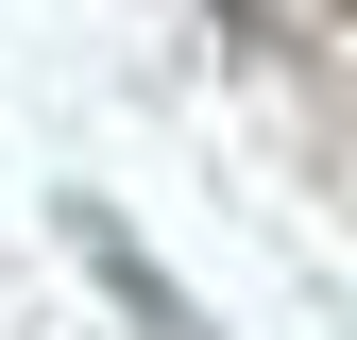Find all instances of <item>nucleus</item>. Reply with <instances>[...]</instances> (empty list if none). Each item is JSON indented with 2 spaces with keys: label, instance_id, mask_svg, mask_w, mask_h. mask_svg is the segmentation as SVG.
Listing matches in <instances>:
<instances>
[{
  "label": "nucleus",
  "instance_id": "nucleus-2",
  "mask_svg": "<svg viewBox=\"0 0 357 340\" xmlns=\"http://www.w3.org/2000/svg\"><path fill=\"white\" fill-rule=\"evenodd\" d=\"M324 17H357V0H324Z\"/></svg>",
  "mask_w": 357,
  "mask_h": 340
},
{
  "label": "nucleus",
  "instance_id": "nucleus-1",
  "mask_svg": "<svg viewBox=\"0 0 357 340\" xmlns=\"http://www.w3.org/2000/svg\"><path fill=\"white\" fill-rule=\"evenodd\" d=\"M68 255H85V272H102V307H119V323H137V340H221V323L188 307V289H170V272H153V255H137V238H119V204H68Z\"/></svg>",
  "mask_w": 357,
  "mask_h": 340
}]
</instances>
